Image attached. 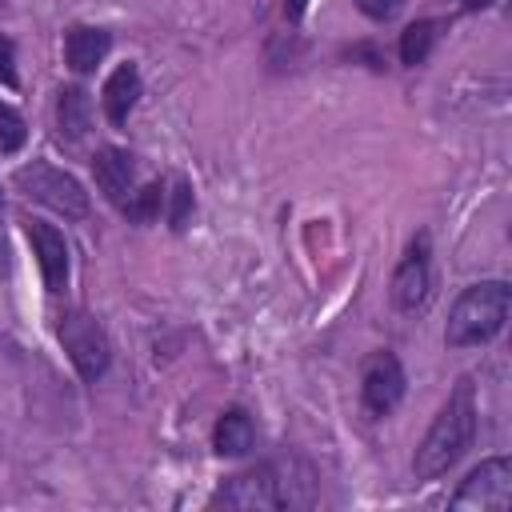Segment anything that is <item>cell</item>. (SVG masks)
<instances>
[{"label":"cell","instance_id":"cell-1","mask_svg":"<svg viewBox=\"0 0 512 512\" xmlns=\"http://www.w3.org/2000/svg\"><path fill=\"white\" fill-rule=\"evenodd\" d=\"M472 440H476V392H472V380H460L416 448V460H412L416 476L420 480L444 476L472 448Z\"/></svg>","mask_w":512,"mask_h":512},{"label":"cell","instance_id":"cell-2","mask_svg":"<svg viewBox=\"0 0 512 512\" xmlns=\"http://www.w3.org/2000/svg\"><path fill=\"white\" fill-rule=\"evenodd\" d=\"M512 312V288L504 280H484V284H472L456 296L452 312H448V328H444V340L452 348H476V344H488L504 320Z\"/></svg>","mask_w":512,"mask_h":512},{"label":"cell","instance_id":"cell-3","mask_svg":"<svg viewBox=\"0 0 512 512\" xmlns=\"http://www.w3.org/2000/svg\"><path fill=\"white\" fill-rule=\"evenodd\" d=\"M16 188L28 200H36V204H44V208H52V212H60L68 220H84L88 216V192L80 188V180L68 176L64 168L44 164V160H32V164L16 168Z\"/></svg>","mask_w":512,"mask_h":512},{"label":"cell","instance_id":"cell-4","mask_svg":"<svg viewBox=\"0 0 512 512\" xmlns=\"http://www.w3.org/2000/svg\"><path fill=\"white\" fill-rule=\"evenodd\" d=\"M60 344L76 368V376L84 384H96L104 372H108V360H112V344L104 336V328L96 324V316L88 312H64L60 316Z\"/></svg>","mask_w":512,"mask_h":512},{"label":"cell","instance_id":"cell-5","mask_svg":"<svg viewBox=\"0 0 512 512\" xmlns=\"http://www.w3.org/2000/svg\"><path fill=\"white\" fill-rule=\"evenodd\" d=\"M452 508H480V512H508L512 508V460L492 456L480 468L468 472L460 492L452 496Z\"/></svg>","mask_w":512,"mask_h":512},{"label":"cell","instance_id":"cell-6","mask_svg":"<svg viewBox=\"0 0 512 512\" xmlns=\"http://www.w3.org/2000/svg\"><path fill=\"white\" fill-rule=\"evenodd\" d=\"M404 396V368L392 352H372L360 372V400L368 416H388Z\"/></svg>","mask_w":512,"mask_h":512},{"label":"cell","instance_id":"cell-7","mask_svg":"<svg viewBox=\"0 0 512 512\" xmlns=\"http://www.w3.org/2000/svg\"><path fill=\"white\" fill-rule=\"evenodd\" d=\"M212 504H224V508H284V496H280V480H276V468L272 464H260L252 472H240V476H228Z\"/></svg>","mask_w":512,"mask_h":512},{"label":"cell","instance_id":"cell-8","mask_svg":"<svg viewBox=\"0 0 512 512\" xmlns=\"http://www.w3.org/2000/svg\"><path fill=\"white\" fill-rule=\"evenodd\" d=\"M428 288H432V272H428V236L412 240L408 256L396 264L392 272V304L400 312H416L424 300H428Z\"/></svg>","mask_w":512,"mask_h":512},{"label":"cell","instance_id":"cell-9","mask_svg":"<svg viewBox=\"0 0 512 512\" xmlns=\"http://www.w3.org/2000/svg\"><path fill=\"white\" fill-rule=\"evenodd\" d=\"M92 176H96V188L116 204L124 208L128 196L136 192V164L124 148H96L92 156Z\"/></svg>","mask_w":512,"mask_h":512},{"label":"cell","instance_id":"cell-10","mask_svg":"<svg viewBox=\"0 0 512 512\" xmlns=\"http://www.w3.org/2000/svg\"><path fill=\"white\" fill-rule=\"evenodd\" d=\"M28 240H32V252L40 260L44 288L64 292V284H68V244H64V236L44 220H28Z\"/></svg>","mask_w":512,"mask_h":512},{"label":"cell","instance_id":"cell-11","mask_svg":"<svg viewBox=\"0 0 512 512\" xmlns=\"http://www.w3.org/2000/svg\"><path fill=\"white\" fill-rule=\"evenodd\" d=\"M108 48H112V36L104 32V28H92V24H76V28H68V36H64V60H68V68L72 72H92L104 56H108Z\"/></svg>","mask_w":512,"mask_h":512},{"label":"cell","instance_id":"cell-12","mask_svg":"<svg viewBox=\"0 0 512 512\" xmlns=\"http://www.w3.org/2000/svg\"><path fill=\"white\" fill-rule=\"evenodd\" d=\"M136 96H140V72L136 64H120L108 80H104V112L108 120L120 128L128 120V112L136 108Z\"/></svg>","mask_w":512,"mask_h":512},{"label":"cell","instance_id":"cell-13","mask_svg":"<svg viewBox=\"0 0 512 512\" xmlns=\"http://www.w3.org/2000/svg\"><path fill=\"white\" fill-rule=\"evenodd\" d=\"M252 444H256V428H252L248 412H244V408H228V412L216 420L212 448H216L220 456H244Z\"/></svg>","mask_w":512,"mask_h":512},{"label":"cell","instance_id":"cell-14","mask_svg":"<svg viewBox=\"0 0 512 512\" xmlns=\"http://www.w3.org/2000/svg\"><path fill=\"white\" fill-rule=\"evenodd\" d=\"M56 124H60V136H68V140H80V136H88V128H92V100H88V92L84 88H60V96H56Z\"/></svg>","mask_w":512,"mask_h":512},{"label":"cell","instance_id":"cell-15","mask_svg":"<svg viewBox=\"0 0 512 512\" xmlns=\"http://www.w3.org/2000/svg\"><path fill=\"white\" fill-rule=\"evenodd\" d=\"M432 44H436V24H432V20H416V24H408V28L400 32V60H404L408 68H416V64L428 60Z\"/></svg>","mask_w":512,"mask_h":512},{"label":"cell","instance_id":"cell-16","mask_svg":"<svg viewBox=\"0 0 512 512\" xmlns=\"http://www.w3.org/2000/svg\"><path fill=\"white\" fill-rule=\"evenodd\" d=\"M160 204H164V188H160V184H144V188H136V192L128 196L124 212H128V220H136V224H152V220L160 216Z\"/></svg>","mask_w":512,"mask_h":512},{"label":"cell","instance_id":"cell-17","mask_svg":"<svg viewBox=\"0 0 512 512\" xmlns=\"http://www.w3.org/2000/svg\"><path fill=\"white\" fill-rule=\"evenodd\" d=\"M28 140V128H24V116L8 104H0V152H20Z\"/></svg>","mask_w":512,"mask_h":512},{"label":"cell","instance_id":"cell-18","mask_svg":"<svg viewBox=\"0 0 512 512\" xmlns=\"http://www.w3.org/2000/svg\"><path fill=\"white\" fill-rule=\"evenodd\" d=\"M188 212H192V188H188V180H176V188H172V212H168V224H172L176 232H184Z\"/></svg>","mask_w":512,"mask_h":512},{"label":"cell","instance_id":"cell-19","mask_svg":"<svg viewBox=\"0 0 512 512\" xmlns=\"http://www.w3.org/2000/svg\"><path fill=\"white\" fill-rule=\"evenodd\" d=\"M368 20H392L400 8H404V0H352Z\"/></svg>","mask_w":512,"mask_h":512},{"label":"cell","instance_id":"cell-20","mask_svg":"<svg viewBox=\"0 0 512 512\" xmlns=\"http://www.w3.org/2000/svg\"><path fill=\"white\" fill-rule=\"evenodd\" d=\"M0 80L8 88H16V48H12L8 36H0Z\"/></svg>","mask_w":512,"mask_h":512},{"label":"cell","instance_id":"cell-21","mask_svg":"<svg viewBox=\"0 0 512 512\" xmlns=\"http://www.w3.org/2000/svg\"><path fill=\"white\" fill-rule=\"evenodd\" d=\"M304 8H308V0H288V4H284L288 20H300V16H304Z\"/></svg>","mask_w":512,"mask_h":512},{"label":"cell","instance_id":"cell-22","mask_svg":"<svg viewBox=\"0 0 512 512\" xmlns=\"http://www.w3.org/2000/svg\"><path fill=\"white\" fill-rule=\"evenodd\" d=\"M464 4H468V8L476 12V8H488V4H496V0H464Z\"/></svg>","mask_w":512,"mask_h":512},{"label":"cell","instance_id":"cell-23","mask_svg":"<svg viewBox=\"0 0 512 512\" xmlns=\"http://www.w3.org/2000/svg\"><path fill=\"white\" fill-rule=\"evenodd\" d=\"M0 208H4V192H0Z\"/></svg>","mask_w":512,"mask_h":512},{"label":"cell","instance_id":"cell-24","mask_svg":"<svg viewBox=\"0 0 512 512\" xmlns=\"http://www.w3.org/2000/svg\"><path fill=\"white\" fill-rule=\"evenodd\" d=\"M0 4H4V0H0Z\"/></svg>","mask_w":512,"mask_h":512}]
</instances>
